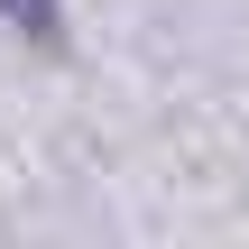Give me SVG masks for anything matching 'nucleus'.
I'll return each instance as SVG.
<instances>
[{
  "mask_svg": "<svg viewBox=\"0 0 249 249\" xmlns=\"http://www.w3.org/2000/svg\"><path fill=\"white\" fill-rule=\"evenodd\" d=\"M0 9H9V18H18V28H28V37H37V46H46V37H55V0H0Z\"/></svg>",
  "mask_w": 249,
  "mask_h": 249,
  "instance_id": "obj_1",
  "label": "nucleus"
}]
</instances>
